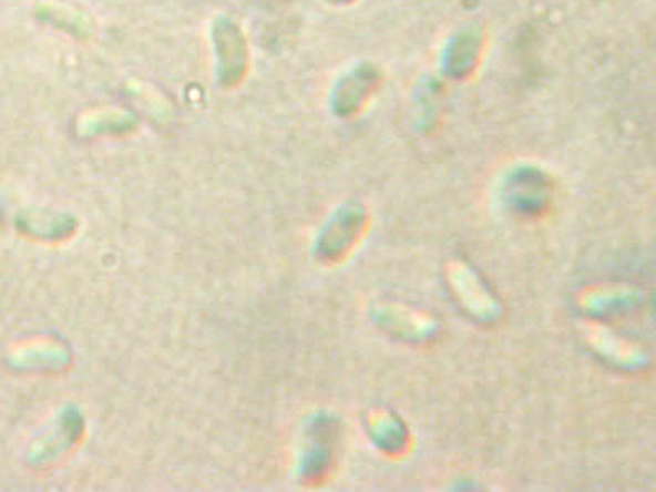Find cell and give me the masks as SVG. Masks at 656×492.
Wrapping results in <instances>:
<instances>
[{"mask_svg":"<svg viewBox=\"0 0 656 492\" xmlns=\"http://www.w3.org/2000/svg\"><path fill=\"white\" fill-rule=\"evenodd\" d=\"M215 47L221 61V81L234 85L240 80L246 64V47L240 30L230 20H221L215 27Z\"/></svg>","mask_w":656,"mask_h":492,"instance_id":"6da1fadb","label":"cell"}]
</instances>
